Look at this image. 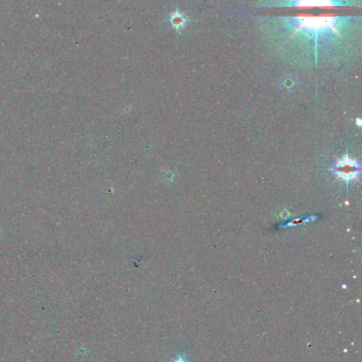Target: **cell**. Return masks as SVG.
<instances>
[{
	"label": "cell",
	"mask_w": 362,
	"mask_h": 362,
	"mask_svg": "<svg viewBox=\"0 0 362 362\" xmlns=\"http://www.w3.org/2000/svg\"><path fill=\"white\" fill-rule=\"evenodd\" d=\"M334 172L341 180H346V182H350V180H355L359 176L360 167L355 160L346 156L337 162Z\"/></svg>",
	"instance_id": "6da1fadb"
},
{
	"label": "cell",
	"mask_w": 362,
	"mask_h": 362,
	"mask_svg": "<svg viewBox=\"0 0 362 362\" xmlns=\"http://www.w3.org/2000/svg\"><path fill=\"white\" fill-rule=\"evenodd\" d=\"M170 22L176 29H183L186 24V17L178 12H176L170 16Z\"/></svg>",
	"instance_id": "7a4b0ae2"
}]
</instances>
